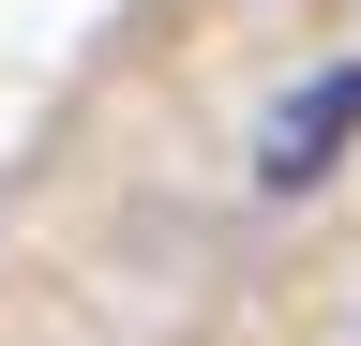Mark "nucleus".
Masks as SVG:
<instances>
[{
	"label": "nucleus",
	"instance_id": "obj_1",
	"mask_svg": "<svg viewBox=\"0 0 361 346\" xmlns=\"http://www.w3.org/2000/svg\"><path fill=\"white\" fill-rule=\"evenodd\" d=\"M346 151H361V61H331L316 91H286V106L256 121V181H271V196H316Z\"/></svg>",
	"mask_w": 361,
	"mask_h": 346
}]
</instances>
